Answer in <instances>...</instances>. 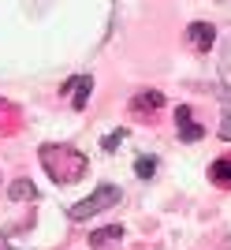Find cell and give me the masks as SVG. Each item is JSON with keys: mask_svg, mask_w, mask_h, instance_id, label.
Instances as JSON below:
<instances>
[{"mask_svg": "<svg viewBox=\"0 0 231 250\" xmlns=\"http://www.w3.org/2000/svg\"><path fill=\"white\" fill-rule=\"evenodd\" d=\"M123 239V224H108V228H97L90 235V247H108V243H119Z\"/></svg>", "mask_w": 231, "mask_h": 250, "instance_id": "cell-8", "label": "cell"}, {"mask_svg": "<svg viewBox=\"0 0 231 250\" xmlns=\"http://www.w3.org/2000/svg\"><path fill=\"white\" fill-rule=\"evenodd\" d=\"M175 127H179V138H183V142H201V138H205V127L194 120V112H190L187 104L175 108Z\"/></svg>", "mask_w": 231, "mask_h": 250, "instance_id": "cell-4", "label": "cell"}, {"mask_svg": "<svg viewBox=\"0 0 231 250\" xmlns=\"http://www.w3.org/2000/svg\"><path fill=\"white\" fill-rule=\"evenodd\" d=\"M41 165L45 172H49V179L53 183H75V179H82L86 176V168H90V161H86L78 149L71 146H56V142H45L41 146Z\"/></svg>", "mask_w": 231, "mask_h": 250, "instance_id": "cell-1", "label": "cell"}, {"mask_svg": "<svg viewBox=\"0 0 231 250\" xmlns=\"http://www.w3.org/2000/svg\"><path fill=\"white\" fill-rule=\"evenodd\" d=\"M209 176H212V183H220V187H231V157H220V161L209 168Z\"/></svg>", "mask_w": 231, "mask_h": 250, "instance_id": "cell-10", "label": "cell"}, {"mask_svg": "<svg viewBox=\"0 0 231 250\" xmlns=\"http://www.w3.org/2000/svg\"><path fill=\"white\" fill-rule=\"evenodd\" d=\"M187 42H190L194 52H209L212 42H216V30H212L209 22H190L187 26Z\"/></svg>", "mask_w": 231, "mask_h": 250, "instance_id": "cell-5", "label": "cell"}, {"mask_svg": "<svg viewBox=\"0 0 231 250\" xmlns=\"http://www.w3.org/2000/svg\"><path fill=\"white\" fill-rule=\"evenodd\" d=\"M8 198L11 202H38V187H34L30 179H15L8 187Z\"/></svg>", "mask_w": 231, "mask_h": 250, "instance_id": "cell-7", "label": "cell"}, {"mask_svg": "<svg viewBox=\"0 0 231 250\" xmlns=\"http://www.w3.org/2000/svg\"><path fill=\"white\" fill-rule=\"evenodd\" d=\"M135 172L142 179H149L153 172H157V157H138V161H135Z\"/></svg>", "mask_w": 231, "mask_h": 250, "instance_id": "cell-12", "label": "cell"}, {"mask_svg": "<svg viewBox=\"0 0 231 250\" xmlns=\"http://www.w3.org/2000/svg\"><path fill=\"white\" fill-rule=\"evenodd\" d=\"M119 198H123V190H119V187H112V183H101V187H97L90 198L75 202V206L67 209V217H71V220H90V217H97V213H105L108 206H116Z\"/></svg>", "mask_w": 231, "mask_h": 250, "instance_id": "cell-2", "label": "cell"}, {"mask_svg": "<svg viewBox=\"0 0 231 250\" xmlns=\"http://www.w3.org/2000/svg\"><path fill=\"white\" fill-rule=\"evenodd\" d=\"M220 127H216V135L224 138V142H231V90H224L220 94Z\"/></svg>", "mask_w": 231, "mask_h": 250, "instance_id": "cell-9", "label": "cell"}, {"mask_svg": "<svg viewBox=\"0 0 231 250\" xmlns=\"http://www.w3.org/2000/svg\"><path fill=\"white\" fill-rule=\"evenodd\" d=\"M123 138H127V127H116L112 135H105V142H101V146H105V149H108V153H112V149H116V146H119V142H123Z\"/></svg>", "mask_w": 231, "mask_h": 250, "instance_id": "cell-13", "label": "cell"}, {"mask_svg": "<svg viewBox=\"0 0 231 250\" xmlns=\"http://www.w3.org/2000/svg\"><path fill=\"white\" fill-rule=\"evenodd\" d=\"M220 79H224V86L231 90V34L224 38V45H220Z\"/></svg>", "mask_w": 231, "mask_h": 250, "instance_id": "cell-11", "label": "cell"}, {"mask_svg": "<svg viewBox=\"0 0 231 250\" xmlns=\"http://www.w3.org/2000/svg\"><path fill=\"white\" fill-rule=\"evenodd\" d=\"M131 108H135L138 116L160 112V108H164V94H160V90H142V94H135V97H131Z\"/></svg>", "mask_w": 231, "mask_h": 250, "instance_id": "cell-6", "label": "cell"}, {"mask_svg": "<svg viewBox=\"0 0 231 250\" xmlns=\"http://www.w3.org/2000/svg\"><path fill=\"white\" fill-rule=\"evenodd\" d=\"M63 97H71L75 108H86L90 104V94H94V79L90 75H75V79H67V83L60 86Z\"/></svg>", "mask_w": 231, "mask_h": 250, "instance_id": "cell-3", "label": "cell"}]
</instances>
